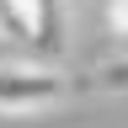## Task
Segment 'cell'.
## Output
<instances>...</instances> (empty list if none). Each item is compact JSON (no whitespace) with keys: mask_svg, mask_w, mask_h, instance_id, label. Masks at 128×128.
Returning <instances> with one entry per match:
<instances>
[{"mask_svg":"<svg viewBox=\"0 0 128 128\" xmlns=\"http://www.w3.org/2000/svg\"><path fill=\"white\" fill-rule=\"evenodd\" d=\"M80 96V80L48 59H6L0 64V118H43Z\"/></svg>","mask_w":128,"mask_h":128,"instance_id":"6da1fadb","label":"cell"},{"mask_svg":"<svg viewBox=\"0 0 128 128\" xmlns=\"http://www.w3.org/2000/svg\"><path fill=\"white\" fill-rule=\"evenodd\" d=\"M64 32H70V0H38V32H32V54L59 64Z\"/></svg>","mask_w":128,"mask_h":128,"instance_id":"7a4b0ae2","label":"cell"},{"mask_svg":"<svg viewBox=\"0 0 128 128\" xmlns=\"http://www.w3.org/2000/svg\"><path fill=\"white\" fill-rule=\"evenodd\" d=\"M32 32H38V0H0V38L32 48Z\"/></svg>","mask_w":128,"mask_h":128,"instance_id":"3957f363","label":"cell"},{"mask_svg":"<svg viewBox=\"0 0 128 128\" xmlns=\"http://www.w3.org/2000/svg\"><path fill=\"white\" fill-rule=\"evenodd\" d=\"M107 27L123 43V54H128V0H107Z\"/></svg>","mask_w":128,"mask_h":128,"instance_id":"277c9868","label":"cell"}]
</instances>
